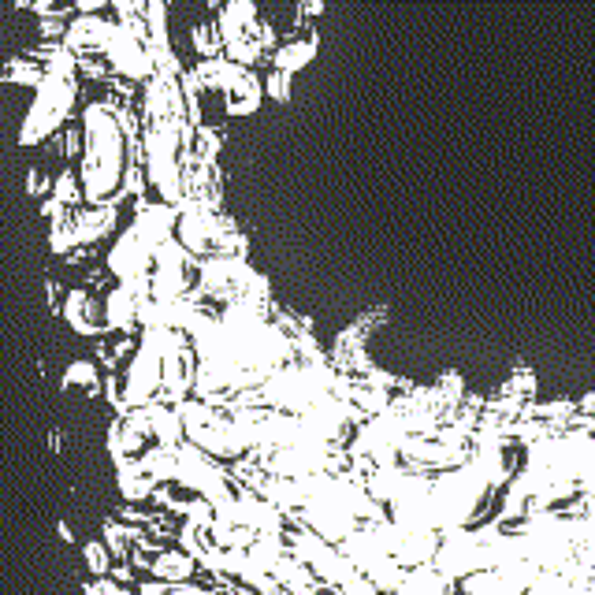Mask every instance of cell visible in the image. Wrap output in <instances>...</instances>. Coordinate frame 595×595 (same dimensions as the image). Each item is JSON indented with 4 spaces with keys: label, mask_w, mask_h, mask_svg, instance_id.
Instances as JSON below:
<instances>
[{
    "label": "cell",
    "mask_w": 595,
    "mask_h": 595,
    "mask_svg": "<svg viewBox=\"0 0 595 595\" xmlns=\"http://www.w3.org/2000/svg\"><path fill=\"white\" fill-rule=\"evenodd\" d=\"M75 93H79V82L75 79H53V75H45L38 86V97H34V105H30L27 119H23L19 146H38L53 131H60L64 119L71 116V108H75Z\"/></svg>",
    "instance_id": "1"
},
{
    "label": "cell",
    "mask_w": 595,
    "mask_h": 595,
    "mask_svg": "<svg viewBox=\"0 0 595 595\" xmlns=\"http://www.w3.org/2000/svg\"><path fill=\"white\" fill-rule=\"evenodd\" d=\"M190 41H194L198 60H220L224 56V45H220V34H216L212 23H198V27L190 30Z\"/></svg>",
    "instance_id": "16"
},
{
    "label": "cell",
    "mask_w": 595,
    "mask_h": 595,
    "mask_svg": "<svg viewBox=\"0 0 595 595\" xmlns=\"http://www.w3.org/2000/svg\"><path fill=\"white\" fill-rule=\"evenodd\" d=\"M268 577L276 581V588L283 595H317L320 592V584L313 581V573H309L302 562H294L291 555L279 558L276 566L268 569Z\"/></svg>",
    "instance_id": "7"
},
{
    "label": "cell",
    "mask_w": 595,
    "mask_h": 595,
    "mask_svg": "<svg viewBox=\"0 0 595 595\" xmlns=\"http://www.w3.org/2000/svg\"><path fill=\"white\" fill-rule=\"evenodd\" d=\"M532 395H536V372L525 365H517L514 376L499 387V398H510V402H532Z\"/></svg>",
    "instance_id": "14"
},
{
    "label": "cell",
    "mask_w": 595,
    "mask_h": 595,
    "mask_svg": "<svg viewBox=\"0 0 595 595\" xmlns=\"http://www.w3.org/2000/svg\"><path fill=\"white\" fill-rule=\"evenodd\" d=\"M317 34H305V38H291L272 49V71H283V75H298L313 56H317Z\"/></svg>",
    "instance_id": "8"
},
{
    "label": "cell",
    "mask_w": 595,
    "mask_h": 595,
    "mask_svg": "<svg viewBox=\"0 0 595 595\" xmlns=\"http://www.w3.org/2000/svg\"><path fill=\"white\" fill-rule=\"evenodd\" d=\"M82 558H86V566H90L93 581H101V577H108V573H112V566H116L101 540H86V543H82Z\"/></svg>",
    "instance_id": "17"
},
{
    "label": "cell",
    "mask_w": 595,
    "mask_h": 595,
    "mask_svg": "<svg viewBox=\"0 0 595 595\" xmlns=\"http://www.w3.org/2000/svg\"><path fill=\"white\" fill-rule=\"evenodd\" d=\"M53 201L60 205V209H67V212H75L79 209V201H82V190H79V175L75 172H60L53 179Z\"/></svg>",
    "instance_id": "15"
},
{
    "label": "cell",
    "mask_w": 595,
    "mask_h": 595,
    "mask_svg": "<svg viewBox=\"0 0 595 595\" xmlns=\"http://www.w3.org/2000/svg\"><path fill=\"white\" fill-rule=\"evenodd\" d=\"M317 595H339V592H335V588H320Z\"/></svg>",
    "instance_id": "25"
},
{
    "label": "cell",
    "mask_w": 595,
    "mask_h": 595,
    "mask_svg": "<svg viewBox=\"0 0 595 595\" xmlns=\"http://www.w3.org/2000/svg\"><path fill=\"white\" fill-rule=\"evenodd\" d=\"M116 484H119V495H123L127 503H146L149 495L160 488V484H153V480L142 473L138 458H119L116 462Z\"/></svg>",
    "instance_id": "9"
},
{
    "label": "cell",
    "mask_w": 595,
    "mask_h": 595,
    "mask_svg": "<svg viewBox=\"0 0 595 595\" xmlns=\"http://www.w3.org/2000/svg\"><path fill=\"white\" fill-rule=\"evenodd\" d=\"M149 577L157 584H190L198 577V566H194V558H186L179 547H164V551L149 562Z\"/></svg>",
    "instance_id": "6"
},
{
    "label": "cell",
    "mask_w": 595,
    "mask_h": 595,
    "mask_svg": "<svg viewBox=\"0 0 595 595\" xmlns=\"http://www.w3.org/2000/svg\"><path fill=\"white\" fill-rule=\"evenodd\" d=\"M261 93H268L272 101H291V75H283V71H268V79L261 82Z\"/></svg>",
    "instance_id": "18"
},
{
    "label": "cell",
    "mask_w": 595,
    "mask_h": 595,
    "mask_svg": "<svg viewBox=\"0 0 595 595\" xmlns=\"http://www.w3.org/2000/svg\"><path fill=\"white\" fill-rule=\"evenodd\" d=\"M60 313H64L67 328L75 331V335H97V339H105V320H101V305L93 302L90 291H67L64 294V305H60Z\"/></svg>",
    "instance_id": "4"
},
{
    "label": "cell",
    "mask_w": 595,
    "mask_h": 595,
    "mask_svg": "<svg viewBox=\"0 0 595 595\" xmlns=\"http://www.w3.org/2000/svg\"><path fill=\"white\" fill-rule=\"evenodd\" d=\"M119 279V287H131L138 279H149V253L142 250V242L131 235V227L119 235V242L108 250V268Z\"/></svg>",
    "instance_id": "3"
},
{
    "label": "cell",
    "mask_w": 595,
    "mask_h": 595,
    "mask_svg": "<svg viewBox=\"0 0 595 595\" xmlns=\"http://www.w3.org/2000/svg\"><path fill=\"white\" fill-rule=\"evenodd\" d=\"M56 532H60V540H64V543H75V536H71V525H67V521H60V525H56Z\"/></svg>",
    "instance_id": "24"
},
{
    "label": "cell",
    "mask_w": 595,
    "mask_h": 595,
    "mask_svg": "<svg viewBox=\"0 0 595 595\" xmlns=\"http://www.w3.org/2000/svg\"><path fill=\"white\" fill-rule=\"evenodd\" d=\"M45 291H49V309H53V313H60V305H64V287H60V283H56V279H49V283H45Z\"/></svg>",
    "instance_id": "23"
},
{
    "label": "cell",
    "mask_w": 595,
    "mask_h": 595,
    "mask_svg": "<svg viewBox=\"0 0 595 595\" xmlns=\"http://www.w3.org/2000/svg\"><path fill=\"white\" fill-rule=\"evenodd\" d=\"M64 387H67V391L82 387V391H90V395H97V391H101V372H97V365H93V357H75V361L67 365V369H64Z\"/></svg>",
    "instance_id": "11"
},
{
    "label": "cell",
    "mask_w": 595,
    "mask_h": 595,
    "mask_svg": "<svg viewBox=\"0 0 595 595\" xmlns=\"http://www.w3.org/2000/svg\"><path fill=\"white\" fill-rule=\"evenodd\" d=\"M447 592H450V584L432 569V562H424V566L406 569V577H402L395 595H447Z\"/></svg>",
    "instance_id": "10"
},
{
    "label": "cell",
    "mask_w": 595,
    "mask_h": 595,
    "mask_svg": "<svg viewBox=\"0 0 595 595\" xmlns=\"http://www.w3.org/2000/svg\"><path fill=\"white\" fill-rule=\"evenodd\" d=\"M41 79H45V71L34 60H23V56H15V60L0 67V82H19V86H34L38 90Z\"/></svg>",
    "instance_id": "13"
},
{
    "label": "cell",
    "mask_w": 595,
    "mask_h": 595,
    "mask_svg": "<svg viewBox=\"0 0 595 595\" xmlns=\"http://www.w3.org/2000/svg\"><path fill=\"white\" fill-rule=\"evenodd\" d=\"M93 354H97V361H101V369L105 372H116V354H112V343H108V339H97V350H93ZM97 361H93V365H97Z\"/></svg>",
    "instance_id": "20"
},
{
    "label": "cell",
    "mask_w": 595,
    "mask_h": 595,
    "mask_svg": "<svg viewBox=\"0 0 595 595\" xmlns=\"http://www.w3.org/2000/svg\"><path fill=\"white\" fill-rule=\"evenodd\" d=\"M335 592H339V595H380L369 581H365V577H361V573H350V577H346V581L339 584Z\"/></svg>",
    "instance_id": "19"
},
{
    "label": "cell",
    "mask_w": 595,
    "mask_h": 595,
    "mask_svg": "<svg viewBox=\"0 0 595 595\" xmlns=\"http://www.w3.org/2000/svg\"><path fill=\"white\" fill-rule=\"evenodd\" d=\"M101 320H105V331H116V335H134L138 331V298L123 287H112L105 291V302H101Z\"/></svg>",
    "instance_id": "5"
},
{
    "label": "cell",
    "mask_w": 595,
    "mask_h": 595,
    "mask_svg": "<svg viewBox=\"0 0 595 595\" xmlns=\"http://www.w3.org/2000/svg\"><path fill=\"white\" fill-rule=\"evenodd\" d=\"M131 532L134 529H127V525H119L116 517H108L105 525H101V536H105V551L112 558H119V562H127L131 558Z\"/></svg>",
    "instance_id": "12"
},
{
    "label": "cell",
    "mask_w": 595,
    "mask_h": 595,
    "mask_svg": "<svg viewBox=\"0 0 595 595\" xmlns=\"http://www.w3.org/2000/svg\"><path fill=\"white\" fill-rule=\"evenodd\" d=\"M105 64L108 71L116 75V79H127V82H149L153 79V67H149V56H146V45L138 38H131L123 27L112 30V38L105 45Z\"/></svg>",
    "instance_id": "2"
},
{
    "label": "cell",
    "mask_w": 595,
    "mask_h": 595,
    "mask_svg": "<svg viewBox=\"0 0 595 595\" xmlns=\"http://www.w3.org/2000/svg\"><path fill=\"white\" fill-rule=\"evenodd\" d=\"M27 190L34 194V198H41V194H49L53 190V179H45V175L38 172V168H30V175H27Z\"/></svg>",
    "instance_id": "21"
},
{
    "label": "cell",
    "mask_w": 595,
    "mask_h": 595,
    "mask_svg": "<svg viewBox=\"0 0 595 595\" xmlns=\"http://www.w3.org/2000/svg\"><path fill=\"white\" fill-rule=\"evenodd\" d=\"M131 592H134V588H131ZM86 595H127V588H116V584L108 581V577H101V581L86 584Z\"/></svg>",
    "instance_id": "22"
}]
</instances>
